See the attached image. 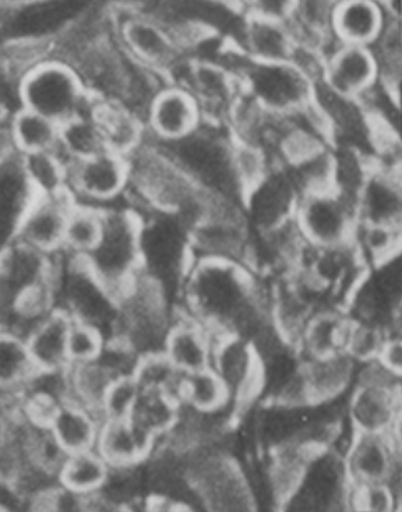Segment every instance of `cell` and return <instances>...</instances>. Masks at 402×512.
<instances>
[{
	"instance_id": "cell-35",
	"label": "cell",
	"mask_w": 402,
	"mask_h": 512,
	"mask_svg": "<svg viewBox=\"0 0 402 512\" xmlns=\"http://www.w3.org/2000/svg\"><path fill=\"white\" fill-rule=\"evenodd\" d=\"M179 397L181 404L201 413L222 411L232 402L227 386L211 367L185 374Z\"/></svg>"
},
{
	"instance_id": "cell-1",
	"label": "cell",
	"mask_w": 402,
	"mask_h": 512,
	"mask_svg": "<svg viewBox=\"0 0 402 512\" xmlns=\"http://www.w3.org/2000/svg\"><path fill=\"white\" fill-rule=\"evenodd\" d=\"M183 310L203 326L248 340L271 319L268 291L245 264L193 260L183 278Z\"/></svg>"
},
{
	"instance_id": "cell-30",
	"label": "cell",
	"mask_w": 402,
	"mask_h": 512,
	"mask_svg": "<svg viewBox=\"0 0 402 512\" xmlns=\"http://www.w3.org/2000/svg\"><path fill=\"white\" fill-rule=\"evenodd\" d=\"M35 372L26 338L0 328V398L14 405Z\"/></svg>"
},
{
	"instance_id": "cell-27",
	"label": "cell",
	"mask_w": 402,
	"mask_h": 512,
	"mask_svg": "<svg viewBox=\"0 0 402 512\" xmlns=\"http://www.w3.org/2000/svg\"><path fill=\"white\" fill-rule=\"evenodd\" d=\"M351 317L340 306H323L310 316L295 349L303 359L344 351Z\"/></svg>"
},
{
	"instance_id": "cell-26",
	"label": "cell",
	"mask_w": 402,
	"mask_h": 512,
	"mask_svg": "<svg viewBox=\"0 0 402 512\" xmlns=\"http://www.w3.org/2000/svg\"><path fill=\"white\" fill-rule=\"evenodd\" d=\"M102 416L94 409L73 401L62 402L49 418L47 427L66 454L95 448Z\"/></svg>"
},
{
	"instance_id": "cell-6",
	"label": "cell",
	"mask_w": 402,
	"mask_h": 512,
	"mask_svg": "<svg viewBox=\"0 0 402 512\" xmlns=\"http://www.w3.org/2000/svg\"><path fill=\"white\" fill-rule=\"evenodd\" d=\"M243 94L270 115L287 116L312 105L317 83L292 62L246 60L238 73Z\"/></svg>"
},
{
	"instance_id": "cell-19",
	"label": "cell",
	"mask_w": 402,
	"mask_h": 512,
	"mask_svg": "<svg viewBox=\"0 0 402 512\" xmlns=\"http://www.w3.org/2000/svg\"><path fill=\"white\" fill-rule=\"evenodd\" d=\"M234 45L246 59L256 63L289 62L296 41L287 21L243 16Z\"/></svg>"
},
{
	"instance_id": "cell-9",
	"label": "cell",
	"mask_w": 402,
	"mask_h": 512,
	"mask_svg": "<svg viewBox=\"0 0 402 512\" xmlns=\"http://www.w3.org/2000/svg\"><path fill=\"white\" fill-rule=\"evenodd\" d=\"M167 81L185 88L195 98L204 122L221 126L242 93L239 80L227 67L189 55L171 70Z\"/></svg>"
},
{
	"instance_id": "cell-31",
	"label": "cell",
	"mask_w": 402,
	"mask_h": 512,
	"mask_svg": "<svg viewBox=\"0 0 402 512\" xmlns=\"http://www.w3.org/2000/svg\"><path fill=\"white\" fill-rule=\"evenodd\" d=\"M14 153L20 157L55 151L61 136V126L30 109L19 108L7 123Z\"/></svg>"
},
{
	"instance_id": "cell-29",
	"label": "cell",
	"mask_w": 402,
	"mask_h": 512,
	"mask_svg": "<svg viewBox=\"0 0 402 512\" xmlns=\"http://www.w3.org/2000/svg\"><path fill=\"white\" fill-rule=\"evenodd\" d=\"M302 367L316 405L340 397L356 376V362L345 351L302 359Z\"/></svg>"
},
{
	"instance_id": "cell-25",
	"label": "cell",
	"mask_w": 402,
	"mask_h": 512,
	"mask_svg": "<svg viewBox=\"0 0 402 512\" xmlns=\"http://www.w3.org/2000/svg\"><path fill=\"white\" fill-rule=\"evenodd\" d=\"M73 320L62 310L55 309L26 334L28 352L35 369L40 372H58L69 367L67 344Z\"/></svg>"
},
{
	"instance_id": "cell-7",
	"label": "cell",
	"mask_w": 402,
	"mask_h": 512,
	"mask_svg": "<svg viewBox=\"0 0 402 512\" xmlns=\"http://www.w3.org/2000/svg\"><path fill=\"white\" fill-rule=\"evenodd\" d=\"M114 40L118 47L151 72L168 74L185 56L167 28L153 16L144 12L140 5L112 6Z\"/></svg>"
},
{
	"instance_id": "cell-41",
	"label": "cell",
	"mask_w": 402,
	"mask_h": 512,
	"mask_svg": "<svg viewBox=\"0 0 402 512\" xmlns=\"http://www.w3.org/2000/svg\"><path fill=\"white\" fill-rule=\"evenodd\" d=\"M232 167L236 183L243 194L266 178L271 169L278 167L263 150V148L250 146V144L234 143L232 151Z\"/></svg>"
},
{
	"instance_id": "cell-24",
	"label": "cell",
	"mask_w": 402,
	"mask_h": 512,
	"mask_svg": "<svg viewBox=\"0 0 402 512\" xmlns=\"http://www.w3.org/2000/svg\"><path fill=\"white\" fill-rule=\"evenodd\" d=\"M34 196L19 155L0 160V250L16 242L20 222Z\"/></svg>"
},
{
	"instance_id": "cell-32",
	"label": "cell",
	"mask_w": 402,
	"mask_h": 512,
	"mask_svg": "<svg viewBox=\"0 0 402 512\" xmlns=\"http://www.w3.org/2000/svg\"><path fill=\"white\" fill-rule=\"evenodd\" d=\"M109 473L111 466L95 448H91L80 453L67 454L59 468L58 480L59 485L66 489L81 496H90L100 492L107 483Z\"/></svg>"
},
{
	"instance_id": "cell-42",
	"label": "cell",
	"mask_w": 402,
	"mask_h": 512,
	"mask_svg": "<svg viewBox=\"0 0 402 512\" xmlns=\"http://www.w3.org/2000/svg\"><path fill=\"white\" fill-rule=\"evenodd\" d=\"M391 334L387 328L375 323L366 321H355L351 319L347 341L344 351L355 360L356 363H365L369 360L379 358L387 338ZM401 335V334H400Z\"/></svg>"
},
{
	"instance_id": "cell-22",
	"label": "cell",
	"mask_w": 402,
	"mask_h": 512,
	"mask_svg": "<svg viewBox=\"0 0 402 512\" xmlns=\"http://www.w3.org/2000/svg\"><path fill=\"white\" fill-rule=\"evenodd\" d=\"M162 352L183 374L207 369L213 355L210 331L185 312L175 314Z\"/></svg>"
},
{
	"instance_id": "cell-11",
	"label": "cell",
	"mask_w": 402,
	"mask_h": 512,
	"mask_svg": "<svg viewBox=\"0 0 402 512\" xmlns=\"http://www.w3.org/2000/svg\"><path fill=\"white\" fill-rule=\"evenodd\" d=\"M129 189L128 158L102 150L67 168L66 190L77 203L107 208Z\"/></svg>"
},
{
	"instance_id": "cell-46",
	"label": "cell",
	"mask_w": 402,
	"mask_h": 512,
	"mask_svg": "<svg viewBox=\"0 0 402 512\" xmlns=\"http://www.w3.org/2000/svg\"><path fill=\"white\" fill-rule=\"evenodd\" d=\"M380 362L389 367L391 372L402 374V342L401 335H390L380 352Z\"/></svg>"
},
{
	"instance_id": "cell-4",
	"label": "cell",
	"mask_w": 402,
	"mask_h": 512,
	"mask_svg": "<svg viewBox=\"0 0 402 512\" xmlns=\"http://www.w3.org/2000/svg\"><path fill=\"white\" fill-rule=\"evenodd\" d=\"M20 108L30 109L59 126L93 108L79 74L65 60H42L26 74L19 86Z\"/></svg>"
},
{
	"instance_id": "cell-21",
	"label": "cell",
	"mask_w": 402,
	"mask_h": 512,
	"mask_svg": "<svg viewBox=\"0 0 402 512\" xmlns=\"http://www.w3.org/2000/svg\"><path fill=\"white\" fill-rule=\"evenodd\" d=\"M157 440L132 418L104 419L95 450L111 468H130L143 464Z\"/></svg>"
},
{
	"instance_id": "cell-20",
	"label": "cell",
	"mask_w": 402,
	"mask_h": 512,
	"mask_svg": "<svg viewBox=\"0 0 402 512\" xmlns=\"http://www.w3.org/2000/svg\"><path fill=\"white\" fill-rule=\"evenodd\" d=\"M347 412L354 433L400 436L401 391L356 384Z\"/></svg>"
},
{
	"instance_id": "cell-12",
	"label": "cell",
	"mask_w": 402,
	"mask_h": 512,
	"mask_svg": "<svg viewBox=\"0 0 402 512\" xmlns=\"http://www.w3.org/2000/svg\"><path fill=\"white\" fill-rule=\"evenodd\" d=\"M211 369L227 386L238 409L249 408L266 390V374L245 338L225 334L213 346Z\"/></svg>"
},
{
	"instance_id": "cell-17",
	"label": "cell",
	"mask_w": 402,
	"mask_h": 512,
	"mask_svg": "<svg viewBox=\"0 0 402 512\" xmlns=\"http://www.w3.org/2000/svg\"><path fill=\"white\" fill-rule=\"evenodd\" d=\"M379 83V69L372 49L340 45L324 62L317 84L340 97L359 101Z\"/></svg>"
},
{
	"instance_id": "cell-14",
	"label": "cell",
	"mask_w": 402,
	"mask_h": 512,
	"mask_svg": "<svg viewBox=\"0 0 402 512\" xmlns=\"http://www.w3.org/2000/svg\"><path fill=\"white\" fill-rule=\"evenodd\" d=\"M203 122L195 98L185 88L172 83L165 84L154 95L144 114L148 139L158 144L181 140Z\"/></svg>"
},
{
	"instance_id": "cell-2",
	"label": "cell",
	"mask_w": 402,
	"mask_h": 512,
	"mask_svg": "<svg viewBox=\"0 0 402 512\" xmlns=\"http://www.w3.org/2000/svg\"><path fill=\"white\" fill-rule=\"evenodd\" d=\"M154 144L201 192L242 206L241 189L232 167L234 141L224 126L203 122L181 140Z\"/></svg>"
},
{
	"instance_id": "cell-16",
	"label": "cell",
	"mask_w": 402,
	"mask_h": 512,
	"mask_svg": "<svg viewBox=\"0 0 402 512\" xmlns=\"http://www.w3.org/2000/svg\"><path fill=\"white\" fill-rule=\"evenodd\" d=\"M342 462L352 486L386 483L401 468V437L354 433Z\"/></svg>"
},
{
	"instance_id": "cell-38",
	"label": "cell",
	"mask_w": 402,
	"mask_h": 512,
	"mask_svg": "<svg viewBox=\"0 0 402 512\" xmlns=\"http://www.w3.org/2000/svg\"><path fill=\"white\" fill-rule=\"evenodd\" d=\"M179 409L181 402L175 398L157 391L141 390L130 418L158 441L174 427Z\"/></svg>"
},
{
	"instance_id": "cell-37",
	"label": "cell",
	"mask_w": 402,
	"mask_h": 512,
	"mask_svg": "<svg viewBox=\"0 0 402 512\" xmlns=\"http://www.w3.org/2000/svg\"><path fill=\"white\" fill-rule=\"evenodd\" d=\"M402 228L358 224L352 245L369 268L400 256Z\"/></svg>"
},
{
	"instance_id": "cell-28",
	"label": "cell",
	"mask_w": 402,
	"mask_h": 512,
	"mask_svg": "<svg viewBox=\"0 0 402 512\" xmlns=\"http://www.w3.org/2000/svg\"><path fill=\"white\" fill-rule=\"evenodd\" d=\"M94 115L108 151L128 158L146 143L144 120L132 109L119 104H95Z\"/></svg>"
},
{
	"instance_id": "cell-15",
	"label": "cell",
	"mask_w": 402,
	"mask_h": 512,
	"mask_svg": "<svg viewBox=\"0 0 402 512\" xmlns=\"http://www.w3.org/2000/svg\"><path fill=\"white\" fill-rule=\"evenodd\" d=\"M73 203L67 192L35 194L20 222L16 242L48 256L61 253Z\"/></svg>"
},
{
	"instance_id": "cell-13",
	"label": "cell",
	"mask_w": 402,
	"mask_h": 512,
	"mask_svg": "<svg viewBox=\"0 0 402 512\" xmlns=\"http://www.w3.org/2000/svg\"><path fill=\"white\" fill-rule=\"evenodd\" d=\"M299 193L287 169L275 167L242 197L248 224L263 233L274 231L294 218Z\"/></svg>"
},
{
	"instance_id": "cell-43",
	"label": "cell",
	"mask_w": 402,
	"mask_h": 512,
	"mask_svg": "<svg viewBox=\"0 0 402 512\" xmlns=\"http://www.w3.org/2000/svg\"><path fill=\"white\" fill-rule=\"evenodd\" d=\"M107 344V335L101 330L73 321L72 328H70L69 344H67L69 366L83 365V363L93 362L100 358Z\"/></svg>"
},
{
	"instance_id": "cell-10",
	"label": "cell",
	"mask_w": 402,
	"mask_h": 512,
	"mask_svg": "<svg viewBox=\"0 0 402 512\" xmlns=\"http://www.w3.org/2000/svg\"><path fill=\"white\" fill-rule=\"evenodd\" d=\"M294 222L306 242L316 247L348 245L358 227L354 201L334 189L299 196Z\"/></svg>"
},
{
	"instance_id": "cell-8",
	"label": "cell",
	"mask_w": 402,
	"mask_h": 512,
	"mask_svg": "<svg viewBox=\"0 0 402 512\" xmlns=\"http://www.w3.org/2000/svg\"><path fill=\"white\" fill-rule=\"evenodd\" d=\"M141 215V214H140ZM141 274L167 291L179 284L193 263L189 231L174 215H141Z\"/></svg>"
},
{
	"instance_id": "cell-47",
	"label": "cell",
	"mask_w": 402,
	"mask_h": 512,
	"mask_svg": "<svg viewBox=\"0 0 402 512\" xmlns=\"http://www.w3.org/2000/svg\"><path fill=\"white\" fill-rule=\"evenodd\" d=\"M13 404L7 402L6 399L0 398V451H2L3 443L9 426L10 416H12Z\"/></svg>"
},
{
	"instance_id": "cell-3",
	"label": "cell",
	"mask_w": 402,
	"mask_h": 512,
	"mask_svg": "<svg viewBox=\"0 0 402 512\" xmlns=\"http://www.w3.org/2000/svg\"><path fill=\"white\" fill-rule=\"evenodd\" d=\"M140 233V213L126 208H104L101 238L81 259L118 298L141 274Z\"/></svg>"
},
{
	"instance_id": "cell-36",
	"label": "cell",
	"mask_w": 402,
	"mask_h": 512,
	"mask_svg": "<svg viewBox=\"0 0 402 512\" xmlns=\"http://www.w3.org/2000/svg\"><path fill=\"white\" fill-rule=\"evenodd\" d=\"M379 69V84L400 95L402 77L401 17H390L382 34L370 47Z\"/></svg>"
},
{
	"instance_id": "cell-39",
	"label": "cell",
	"mask_w": 402,
	"mask_h": 512,
	"mask_svg": "<svg viewBox=\"0 0 402 512\" xmlns=\"http://www.w3.org/2000/svg\"><path fill=\"white\" fill-rule=\"evenodd\" d=\"M134 379L137 380L141 390L157 391L167 394L181 402V386L185 374L179 372L169 362L164 352L151 353L137 359L133 370Z\"/></svg>"
},
{
	"instance_id": "cell-23",
	"label": "cell",
	"mask_w": 402,
	"mask_h": 512,
	"mask_svg": "<svg viewBox=\"0 0 402 512\" xmlns=\"http://www.w3.org/2000/svg\"><path fill=\"white\" fill-rule=\"evenodd\" d=\"M390 16L383 2L375 0H344L335 3L333 33L342 45L370 48Z\"/></svg>"
},
{
	"instance_id": "cell-18",
	"label": "cell",
	"mask_w": 402,
	"mask_h": 512,
	"mask_svg": "<svg viewBox=\"0 0 402 512\" xmlns=\"http://www.w3.org/2000/svg\"><path fill=\"white\" fill-rule=\"evenodd\" d=\"M402 176L393 171L370 165L355 196L358 224L402 228Z\"/></svg>"
},
{
	"instance_id": "cell-40",
	"label": "cell",
	"mask_w": 402,
	"mask_h": 512,
	"mask_svg": "<svg viewBox=\"0 0 402 512\" xmlns=\"http://www.w3.org/2000/svg\"><path fill=\"white\" fill-rule=\"evenodd\" d=\"M20 157V155H19ZM21 167L35 194L67 192V164L55 151L20 157Z\"/></svg>"
},
{
	"instance_id": "cell-45",
	"label": "cell",
	"mask_w": 402,
	"mask_h": 512,
	"mask_svg": "<svg viewBox=\"0 0 402 512\" xmlns=\"http://www.w3.org/2000/svg\"><path fill=\"white\" fill-rule=\"evenodd\" d=\"M401 501L386 483L352 486L351 489V510L369 512L400 511Z\"/></svg>"
},
{
	"instance_id": "cell-5",
	"label": "cell",
	"mask_w": 402,
	"mask_h": 512,
	"mask_svg": "<svg viewBox=\"0 0 402 512\" xmlns=\"http://www.w3.org/2000/svg\"><path fill=\"white\" fill-rule=\"evenodd\" d=\"M55 303L56 309L73 321L98 328L105 335L107 330L114 333L118 296L88 270L83 260L62 252L55 278Z\"/></svg>"
},
{
	"instance_id": "cell-33",
	"label": "cell",
	"mask_w": 402,
	"mask_h": 512,
	"mask_svg": "<svg viewBox=\"0 0 402 512\" xmlns=\"http://www.w3.org/2000/svg\"><path fill=\"white\" fill-rule=\"evenodd\" d=\"M104 228V208L74 201L67 217L62 253L84 259L97 245Z\"/></svg>"
},
{
	"instance_id": "cell-34",
	"label": "cell",
	"mask_w": 402,
	"mask_h": 512,
	"mask_svg": "<svg viewBox=\"0 0 402 512\" xmlns=\"http://www.w3.org/2000/svg\"><path fill=\"white\" fill-rule=\"evenodd\" d=\"M94 105L84 114L76 116L61 126V136H59L56 153L61 155L67 167L73 162L107 150L104 139H102L100 125L95 119Z\"/></svg>"
},
{
	"instance_id": "cell-44",
	"label": "cell",
	"mask_w": 402,
	"mask_h": 512,
	"mask_svg": "<svg viewBox=\"0 0 402 512\" xmlns=\"http://www.w3.org/2000/svg\"><path fill=\"white\" fill-rule=\"evenodd\" d=\"M140 393L141 388L133 373L119 377L109 388L101 406L102 420L130 418Z\"/></svg>"
}]
</instances>
